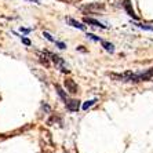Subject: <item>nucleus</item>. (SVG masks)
<instances>
[{
	"label": "nucleus",
	"instance_id": "nucleus-1",
	"mask_svg": "<svg viewBox=\"0 0 153 153\" xmlns=\"http://www.w3.org/2000/svg\"><path fill=\"white\" fill-rule=\"evenodd\" d=\"M108 76L116 82H131L138 83L141 82L139 73H132V72H124V73H108Z\"/></svg>",
	"mask_w": 153,
	"mask_h": 153
},
{
	"label": "nucleus",
	"instance_id": "nucleus-2",
	"mask_svg": "<svg viewBox=\"0 0 153 153\" xmlns=\"http://www.w3.org/2000/svg\"><path fill=\"white\" fill-rule=\"evenodd\" d=\"M44 53L50 57V59L53 61L54 64H55V66H57L58 69H59L62 73H69V66L66 64H65V61L62 59V58L59 57V55H57V54H53V53H50V51H44Z\"/></svg>",
	"mask_w": 153,
	"mask_h": 153
},
{
	"label": "nucleus",
	"instance_id": "nucleus-3",
	"mask_svg": "<svg viewBox=\"0 0 153 153\" xmlns=\"http://www.w3.org/2000/svg\"><path fill=\"white\" fill-rule=\"evenodd\" d=\"M84 24H87V25H91V26H95V28H101V29H106L108 26L103 25L102 22H100L98 19H94V18L91 17H84Z\"/></svg>",
	"mask_w": 153,
	"mask_h": 153
},
{
	"label": "nucleus",
	"instance_id": "nucleus-4",
	"mask_svg": "<svg viewBox=\"0 0 153 153\" xmlns=\"http://www.w3.org/2000/svg\"><path fill=\"white\" fill-rule=\"evenodd\" d=\"M123 7H124L126 13H127V14L130 15L132 19H138V17H137L135 11H134V8H132V4H131V1H130V0H124V1H123Z\"/></svg>",
	"mask_w": 153,
	"mask_h": 153
},
{
	"label": "nucleus",
	"instance_id": "nucleus-5",
	"mask_svg": "<svg viewBox=\"0 0 153 153\" xmlns=\"http://www.w3.org/2000/svg\"><path fill=\"white\" fill-rule=\"evenodd\" d=\"M65 105H66V109L69 112H77L80 109V101L77 100H68L65 102Z\"/></svg>",
	"mask_w": 153,
	"mask_h": 153
},
{
	"label": "nucleus",
	"instance_id": "nucleus-6",
	"mask_svg": "<svg viewBox=\"0 0 153 153\" xmlns=\"http://www.w3.org/2000/svg\"><path fill=\"white\" fill-rule=\"evenodd\" d=\"M65 87H66V91H69L71 94H76L79 91L77 84H76L75 80H72V79H66V80H65Z\"/></svg>",
	"mask_w": 153,
	"mask_h": 153
},
{
	"label": "nucleus",
	"instance_id": "nucleus-7",
	"mask_svg": "<svg viewBox=\"0 0 153 153\" xmlns=\"http://www.w3.org/2000/svg\"><path fill=\"white\" fill-rule=\"evenodd\" d=\"M65 22L68 24V25L73 26V28L76 29H80V30H85V25H83L82 22L76 21V19H73L72 17H65Z\"/></svg>",
	"mask_w": 153,
	"mask_h": 153
},
{
	"label": "nucleus",
	"instance_id": "nucleus-8",
	"mask_svg": "<svg viewBox=\"0 0 153 153\" xmlns=\"http://www.w3.org/2000/svg\"><path fill=\"white\" fill-rule=\"evenodd\" d=\"M103 10V4L95 3V4H88V6H84L83 11H88V13H94V11H100Z\"/></svg>",
	"mask_w": 153,
	"mask_h": 153
},
{
	"label": "nucleus",
	"instance_id": "nucleus-9",
	"mask_svg": "<svg viewBox=\"0 0 153 153\" xmlns=\"http://www.w3.org/2000/svg\"><path fill=\"white\" fill-rule=\"evenodd\" d=\"M139 77H141V82H149L153 79V68L148 69L146 72H142V73H139Z\"/></svg>",
	"mask_w": 153,
	"mask_h": 153
},
{
	"label": "nucleus",
	"instance_id": "nucleus-10",
	"mask_svg": "<svg viewBox=\"0 0 153 153\" xmlns=\"http://www.w3.org/2000/svg\"><path fill=\"white\" fill-rule=\"evenodd\" d=\"M37 57H39V61L46 66V68L50 66V58H48V55H47L44 51H43V53H37Z\"/></svg>",
	"mask_w": 153,
	"mask_h": 153
},
{
	"label": "nucleus",
	"instance_id": "nucleus-11",
	"mask_svg": "<svg viewBox=\"0 0 153 153\" xmlns=\"http://www.w3.org/2000/svg\"><path fill=\"white\" fill-rule=\"evenodd\" d=\"M55 90H57V94L61 97V100L64 101V102H66V101L69 100V97H68V94H66V91H64V88H62L59 84H55Z\"/></svg>",
	"mask_w": 153,
	"mask_h": 153
},
{
	"label": "nucleus",
	"instance_id": "nucleus-12",
	"mask_svg": "<svg viewBox=\"0 0 153 153\" xmlns=\"http://www.w3.org/2000/svg\"><path fill=\"white\" fill-rule=\"evenodd\" d=\"M101 44H102V47L108 51V53H114V46L112 43L106 42V40H101Z\"/></svg>",
	"mask_w": 153,
	"mask_h": 153
},
{
	"label": "nucleus",
	"instance_id": "nucleus-13",
	"mask_svg": "<svg viewBox=\"0 0 153 153\" xmlns=\"http://www.w3.org/2000/svg\"><path fill=\"white\" fill-rule=\"evenodd\" d=\"M97 103V100H90L87 101V102L83 103V111H87V109H90V108L93 106V105H95Z\"/></svg>",
	"mask_w": 153,
	"mask_h": 153
},
{
	"label": "nucleus",
	"instance_id": "nucleus-14",
	"mask_svg": "<svg viewBox=\"0 0 153 153\" xmlns=\"http://www.w3.org/2000/svg\"><path fill=\"white\" fill-rule=\"evenodd\" d=\"M137 26L143 30H149V32H153V25H148V24H137Z\"/></svg>",
	"mask_w": 153,
	"mask_h": 153
},
{
	"label": "nucleus",
	"instance_id": "nucleus-15",
	"mask_svg": "<svg viewBox=\"0 0 153 153\" xmlns=\"http://www.w3.org/2000/svg\"><path fill=\"white\" fill-rule=\"evenodd\" d=\"M85 36H87V39H91V40H93V42H97V43H100L101 40H102V39H101V37H98V36L93 35V33H87V35H85Z\"/></svg>",
	"mask_w": 153,
	"mask_h": 153
},
{
	"label": "nucleus",
	"instance_id": "nucleus-16",
	"mask_svg": "<svg viewBox=\"0 0 153 153\" xmlns=\"http://www.w3.org/2000/svg\"><path fill=\"white\" fill-rule=\"evenodd\" d=\"M43 36H44V37H46V39L48 40V42H51V43L55 42V39H54V37H53V36H51L48 32H43Z\"/></svg>",
	"mask_w": 153,
	"mask_h": 153
},
{
	"label": "nucleus",
	"instance_id": "nucleus-17",
	"mask_svg": "<svg viewBox=\"0 0 153 153\" xmlns=\"http://www.w3.org/2000/svg\"><path fill=\"white\" fill-rule=\"evenodd\" d=\"M55 46L58 47V48H61V50H65V48H66V44H65V43H62V42H58V40H55Z\"/></svg>",
	"mask_w": 153,
	"mask_h": 153
},
{
	"label": "nucleus",
	"instance_id": "nucleus-18",
	"mask_svg": "<svg viewBox=\"0 0 153 153\" xmlns=\"http://www.w3.org/2000/svg\"><path fill=\"white\" fill-rule=\"evenodd\" d=\"M42 109H43L44 112H46V113H50V112H51V108L48 106V105H47L46 102H43V103H42Z\"/></svg>",
	"mask_w": 153,
	"mask_h": 153
},
{
	"label": "nucleus",
	"instance_id": "nucleus-19",
	"mask_svg": "<svg viewBox=\"0 0 153 153\" xmlns=\"http://www.w3.org/2000/svg\"><path fill=\"white\" fill-rule=\"evenodd\" d=\"M19 37H21V42L24 43L25 46H30V44H32V43H30V40L26 39V37H22V36H19Z\"/></svg>",
	"mask_w": 153,
	"mask_h": 153
},
{
	"label": "nucleus",
	"instance_id": "nucleus-20",
	"mask_svg": "<svg viewBox=\"0 0 153 153\" xmlns=\"http://www.w3.org/2000/svg\"><path fill=\"white\" fill-rule=\"evenodd\" d=\"M19 30H21L22 33H25V35H28V33L32 32V29H29V28H22V26H21V29H19Z\"/></svg>",
	"mask_w": 153,
	"mask_h": 153
},
{
	"label": "nucleus",
	"instance_id": "nucleus-21",
	"mask_svg": "<svg viewBox=\"0 0 153 153\" xmlns=\"http://www.w3.org/2000/svg\"><path fill=\"white\" fill-rule=\"evenodd\" d=\"M77 50H79V51H82V53H84V51H85V50H84V48H83L82 46H80V47H77Z\"/></svg>",
	"mask_w": 153,
	"mask_h": 153
},
{
	"label": "nucleus",
	"instance_id": "nucleus-22",
	"mask_svg": "<svg viewBox=\"0 0 153 153\" xmlns=\"http://www.w3.org/2000/svg\"><path fill=\"white\" fill-rule=\"evenodd\" d=\"M26 1H33V3H37V0H26Z\"/></svg>",
	"mask_w": 153,
	"mask_h": 153
},
{
	"label": "nucleus",
	"instance_id": "nucleus-23",
	"mask_svg": "<svg viewBox=\"0 0 153 153\" xmlns=\"http://www.w3.org/2000/svg\"><path fill=\"white\" fill-rule=\"evenodd\" d=\"M61 1H66V0H61Z\"/></svg>",
	"mask_w": 153,
	"mask_h": 153
}]
</instances>
